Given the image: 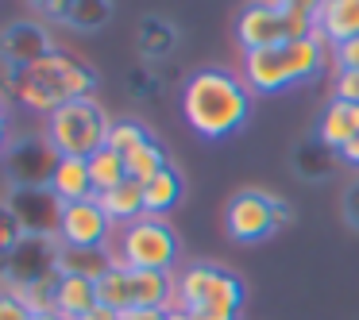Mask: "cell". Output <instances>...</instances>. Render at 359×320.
I'll list each match as a JSON object with an SVG mask.
<instances>
[{
    "label": "cell",
    "instance_id": "7",
    "mask_svg": "<svg viewBox=\"0 0 359 320\" xmlns=\"http://www.w3.org/2000/svg\"><path fill=\"white\" fill-rule=\"evenodd\" d=\"M58 158L62 155L50 147L47 135H24L4 151V174H8L12 189H50Z\"/></svg>",
    "mask_w": 359,
    "mask_h": 320
},
{
    "label": "cell",
    "instance_id": "18",
    "mask_svg": "<svg viewBox=\"0 0 359 320\" xmlns=\"http://www.w3.org/2000/svg\"><path fill=\"white\" fill-rule=\"evenodd\" d=\"M174 297V274L132 270V309H166Z\"/></svg>",
    "mask_w": 359,
    "mask_h": 320
},
{
    "label": "cell",
    "instance_id": "19",
    "mask_svg": "<svg viewBox=\"0 0 359 320\" xmlns=\"http://www.w3.org/2000/svg\"><path fill=\"white\" fill-rule=\"evenodd\" d=\"M89 309H97V281L89 278H58V289H55V312L70 320H81Z\"/></svg>",
    "mask_w": 359,
    "mask_h": 320
},
{
    "label": "cell",
    "instance_id": "23",
    "mask_svg": "<svg viewBox=\"0 0 359 320\" xmlns=\"http://www.w3.org/2000/svg\"><path fill=\"white\" fill-rule=\"evenodd\" d=\"M89 178H93V189L97 197L116 189L120 181H128V162L124 155H116L112 147H101L97 155H89Z\"/></svg>",
    "mask_w": 359,
    "mask_h": 320
},
{
    "label": "cell",
    "instance_id": "34",
    "mask_svg": "<svg viewBox=\"0 0 359 320\" xmlns=\"http://www.w3.org/2000/svg\"><path fill=\"white\" fill-rule=\"evenodd\" d=\"M0 320H32V312H27V305L20 297L0 293Z\"/></svg>",
    "mask_w": 359,
    "mask_h": 320
},
{
    "label": "cell",
    "instance_id": "30",
    "mask_svg": "<svg viewBox=\"0 0 359 320\" xmlns=\"http://www.w3.org/2000/svg\"><path fill=\"white\" fill-rule=\"evenodd\" d=\"M328 55H332V66H336V74H340V70H351V74H359V39L332 43V47H328Z\"/></svg>",
    "mask_w": 359,
    "mask_h": 320
},
{
    "label": "cell",
    "instance_id": "41",
    "mask_svg": "<svg viewBox=\"0 0 359 320\" xmlns=\"http://www.w3.org/2000/svg\"><path fill=\"white\" fill-rule=\"evenodd\" d=\"M166 320H194L186 309H166Z\"/></svg>",
    "mask_w": 359,
    "mask_h": 320
},
{
    "label": "cell",
    "instance_id": "42",
    "mask_svg": "<svg viewBox=\"0 0 359 320\" xmlns=\"http://www.w3.org/2000/svg\"><path fill=\"white\" fill-rule=\"evenodd\" d=\"M32 320H70V316H62V312H43V316H32Z\"/></svg>",
    "mask_w": 359,
    "mask_h": 320
},
{
    "label": "cell",
    "instance_id": "22",
    "mask_svg": "<svg viewBox=\"0 0 359 320\" xmlns=\"http://www.w3.org/2000/svg\"><path fill=\"white\" fill-rule=\"evenodd\" d=\"M140 50H143V58H166V55H174V47H178V27L170 24V20H163V16H143L140 20Z\"/></svg>",
    "mask_w": 359,
    "mask_h": 320
},
{
    "label": "cell",
    "instance_id": "28",
    "mask_svg": "<svg viewBox=\"0 0 359 320\" xmlns=\"http://www.w3.org/2000/svg\"><path fill=\"white\" fill-rule=\"evenodd\" d=\"M112 20V0H78L66 20V27H78V32H97Z\"/></svg>",
    "mask_w": 359,
    "mask_h": 320
},
{
    "label": "cell",
    "instance_id": "4",
    "mask_svg": "<svg viewBox=\"0 0 359 320\" xmlns=\"http://www.w3.org/2000/svg\"><path fill=\"white\" fill-rule=\"evenodd\" d=\"M178 235L166 224V216H140L132 224H120L116 243H112V266L124 270H166L178 266Z\"/></svg>",
    "mask_w": 359,
    "mask_h": 320
},
{
    "label": "cell",
    "instance_id": "11",
    "mask_svg": "<svg viewBox=\"0 0 359 320\" xmlns=\"http://www.w3.org/2000/svg\"><path fill=\"white\" fill-rule=\"evenodd\" d=\"M8 204L16 212L24 235H58V228H62L66 201L55 189H12Z\"/></svg>",
    "mask_w": 359,
    "mask_h": 320
},
{
    "label": "cell",
    "instance_id": "6",
    "mask_svg": "<svg viewBox=\"0 0 359 320\" xmlns=\"http://www.w3.org/2000/svg\"><path fill=\"white\" fill-rule=\"evenodd\" d=\"M58 255H62V239H58V235H24V239L8 251V258H4L0 293L16 297L24 286L58 274Z\"/></svg>",
    "mask_w": 359,
    "mask_h": 320
},
{
    "label": "cell",
    "instance_id": "33",
    "mask_svg": "<svg viewBox=\"0 0 359 320\" xmlns=\"http://www.w3.org/2000/svg\"><path fill=\"white\" fill-rule=\"evenodd\" d=\"M278 8H286V12H294V16H305V20H313L317 24V12L325 8V0H274Z\"/></svg>",
    "mask_w": 359,
    "mask_h": 320
},
{
    "label": "cell",
    "instance_id": "35",
    "mask_svg": "<svg viewBox=\"0 0 359 320\" xmlns=\"http://www.w3.org/2000/svg\"><path fill=\"white\" fill-rule=\"evenodd\" d=\"M344 216H348L351 228H359V181H351L344 189Z\"/></svg>",
    "mask_w": 359,
    "mask_h": 320
},
{
    "label": "cell",
    "instance_id": "13",
    "mask_svg": "<svg viewBox=\"0 0 359 320\" xmlns=\"http://www.w3.org/2000/svg\"><path fill=\"white\" fill-rule=\"evenodd\" d=\"M243 85L259 97L282 93V89H294L286 70V50L282 47H263V50H243V70H240Z\"/></svg>",
    "mask_w": 359,
    "mask_h": 320
},
{
    "label": "cell",
    "instance_id": "40",
    "mask_svg": "<svg viewBox=\"0 0 359 320\" xmlns=\"http://www.w3.org/2000/svg\"><path fill=\"white\" fill-rule=\"evenodd\" d=\"M81 320H120V312H112V309H104V305H97V309H89Z\"/></svg>",
    "mask_w": 359,
    "mask_h": 320
},
{
    "label": "cell",
    "instance_id": "2",
    "mask_svg": "<svg viewBox=\"0 0 359 320\" xmlns=\"http://www.w3.org/2000/svg\"><path fill=\"white\" fill-rule=\"evenodd\" d=\"M12 101H20L35 116H55L62 104L86 101L97 89V74L89 62L74 58L70 50H50L47 58L32 62L27 70H4Z\"/></svg>",
    "mask_w": 359,
    "mask_h": 320
},
{
    "label": "cell",
    "instance_id": "10",
    "mask_svg": "<svg viewBox=\"0 0 359 320\" xmlns=\"http://www.w3.org/2000/svg\"><path fill=\"white\" fill-rule=\"evenodd\" d=\"M50 50H58L55 39L35 20H16V24H8L0 32V66L4 70H27L32 62L47 58Z\"/></svg>",
    "mask_w": 359,
    "mask_h": 320
},
{
    "label": "cell",
    "instance_id": "8",
    "mask_svg": "<svg viewBox=\"0 0 359 320\" xmlns=\"http://www.w3.org/2000/svg\"><path fill=\"white\" fill-rule=\"evenodd\" d=\"M224 228L236 243H259L274 232V197L259 189H243L228 201Z\"/></svg>",
    "mask_w": 359,
    "mask_h": 320
},
{
    "label": "cell",
    "instance_id": "32",
    "mask_svg": "<svg viewBox=\"0 0 359 320\" xmlns=\"http://www.w3.org/2000/svg\"><path fill=\"white\" fill-rule=\"evenodd\" d=\"M332 101L359 104V74H351V70L332 74Z\"/></svg>",
    "mask_w": 359,
    "mask_h": 320
},
{
    "label": "cell",
    "instance_id": "20",
    "mask_svg": "<svg viewBox=\"0 0 359 320\" xmlns=\"http://www.w3.org/2000/svg\"><path fill=\"white\" fill-rule=\"evenodd\" d=\"M101 204H104V212H109L112 224H132V220L147 216V204H143V186L135 178H128V181H120L116 189L101 193Z\"/></svg>",
    "mask_w": 359,
    "mask_h": 320
},
{
    "label": "cell",
    "instance_id": "14",
    "mask_svg": "<svg viewBox=\"0 0 359 320\" xmlns=\"http://www.w3.org/2000/svg\"><path fill=\"white\" fill-rule=\"evenodd\" d=\"M359 135V104L348 101H328L325 112H320V127H317V139L328 143L332 151H340L344 143H351Z\"/></svg>",
    "mask_w": 359,
    "mask_h": 320
},
{
    "label": "cell",
    "instance_id": "5",
    "mask_svg": "<svg viewBox=\"0 0 359 320\" xmlns=\"http://www.w3.org/2000/svg\"><path fill=\"white\" fill-rule=\"evenodd\" d=\"M109 127L112 124L104 120L101 104H97L93 97H86V101H70V104H62L55 116H47V132L43 135H47L50 147L62 158H89L104 147Z\"/></svg>",
    "mask_w": 359,
    "mask_h": 320
},
{
    "label": "cell",
    "instance_id": "29",
    "mask_svg": "<svg viewBox=\"0 0 359 320\" xmlns=\"http://www.w3.org/2000/svg\"><path fill=\"white\" fill-rule=\"evenodd\" d=\"M24 239V228H20L16 212H12L8 201H0V258H8V251Z\"/></svg>",
    "mask_w": 359,
    "mask_h": 320
},
{
    "label": "cell",
    "instance_id": "39",
    "mask_svg": "<svg viewBox=\"0 0 359 320\" xmlns=\"http://www.w3.org/2000/svg\"><path fill=\"white\" fill-rule=\"evenodd\" d=\"M4 151H8V109L0 101V158H4Z\"/></svg>",
    "mask_w": 359,
    "mask_h": 320
},
{
    "label": "cell",
    "instance_id": "43",
    "mask_svg": "<svg viewBox=\"0 0 359 320\" xmlns=\"http://www.w3.org/2000/svg\"><path fill=\"white\" fill-rule=\"evenodd\" d=\"M0 278H4V258H0Z\"/></svg>",
    "mask_w": 359,
    "mask_h": 320
},
{
    "label": "cell",
    "instance_id": "37",
    "mask_svg": "<svg viewBox=\"0 0 359 320\" xmlns=\"http://www.w3.org/2000/svg\"><path fill=\"white\" fill-rule=\"evenodd\" d=\"M290 220H294V209H290L286 201H278V197H274V232H278V228H286Z\"/></svg>",
    "mask_w": 359,
    "mask_h": 320
},
{
    "label": "cell",
    "instance_id": "17",
    "mask_svg": "<svg viewBox=\"0 0 359 320\" xmlns=\"http://www.w3.org/2000/svg\"><path fill=\"white\" fill-rule=\"evenodd\" d=\"M50 189H55L66 204L97 197L93 178H89V158H58V170H55V178H50Z\"/></svg>",
    "mask_w": 359,
    "mask_h": 320
},
{
    "label": "cell",
    "instance_id": "26",
    "mask_svg": "<svg viewBox=\"0 0 359 320\" xmlns=\"http://www.w3.org/2000/svg\"><path fill=\"white\" fill-rule=\"evenodd\" d=\"M124 162H128V178H135L143 186V181H151L155 174H163L166 166H170V158H166V147L158 139H147L140 151H132Z\"/></svg>",
    "mask_w": 359,
    "mask_h": 320
},
{
    "label": "cell",
    "instance_id": "21",
    "mask_svg": "<svg viewBox=\"0 0 359 320\" xmlns=\"http://www.w3.org/2000/svg\"><path fill=\"white\" fill-rule=\"evenodd\" d=\"M182 193H186V181H182V174L174 170V166H166L163 174L143 181V204H147L151 216H166V212L182 201Z\"/></svg>",
    "mask_w": 359,
    "mask_h": 320
},
{
    "label": "cell",
    "instance_id": "3",
    "mask_svg": "<svg viewBox=\"0 0 359 320\" xmlns=\"http://www.w3.org/2000/svg\"><path fill=\"white\" fill-rule=\"evenodd\" d=\"M166 309H186L194 320H240L243 281L217 263H186L174 274V297Z\"/></svg>",
    "mask_w": 359,
    "mask_h": 320
},
{
    "label": "cell",
    "instance_id": "36",
    "mask_svg": "<svg viewBox=\"0 0 359 320\" xmlns=\"http://www.w3.org/2000/svg\"><path fill=\"white\" fill-rule=\"evenodd\" d=\"M120 320H166V309H128Z\"/></svg>",
    "mask_w": 359,
    "mask_h": 320
},
{
    "label": "cell",
    "instance_id": "16",
    "mask_svg": "<svg viewBox=\"0 0 359 320\" xmlns=\"http://www.w3.org/2000/svg\"><path fill=\"white\" fill-rule=\"evenodd\" d=\"M112 270V247H66L62 243V255H58V274L66 278H104Z\"/></svg>",
    "mask_w": 359,
    "mask_h": 320
},
{
    "label": "cell",
    "instance_id": "38",
    "mask_svg": "<svg viewBox=\"0 0 359 320\" xmlns=\"http://www.w3.org/2000/svg\"><path fill=\"white\" fill-rule=\"evenodd\" d=\"M340 162H348V166H355V170H359V135L340 147Z\"/></svg>",
    "mask_w": 359,
    "mask_h": 320
},
{
    "label": "cell",
    "instance_id": "15",
    "mask_svg": "<svg viewBox=\"0 0 359 320\" xmlns=\"http://www.w3.org/2000/svg\"><path fill=\"white\" fill-rule=\"evenodd\" d=\"M317 32L332 43L359 39V0H325V8L317 12Z\"/></svg>",
    "mask_w": 359,
    "mask_h": 320
},
{
    "label": "cell",
    "instance_id": "12",
    "mask_svg": "<svg viewBox=\"0 0 359 320\" xmlns=\"http://www.w3.org/2000/svg\"><path fill=\"white\" fill-rule=\"evenodd\" d=\"M236 39L243 50H263L286 43V16L274 0H251L236 20Z\"/></svg>",
    "mask_w": 359,
    "mask_h": 320
},
{
    "label": "cell",
    "instance_id": "24",
    "mask_svg": "<svg viewBox=\"0 0 359 320\" xmlns=\"http://www.w3.org/2000/svg\"><path fill=\"white\" fill-rule=\"evenodd\" d=\"M336 162H340V151H332L328 143H320V139H309V143L297 147V174L309 178V181L328 178V174L336 170Z\"/></svg>",
    "mask_w": 359,
    "mask_h": 320
},
{
    "label": "cell",
    "instance_id": "27",
    "mask_svg": "<svg viewBox=\"0 0 359 320\" xmlns=\"http://www.w3.org/2000/svg\"><path fill=\"white\" fill-rule=\"evenodd\" d=\"M151 139V132L140 124V120H112L109 127V139H104V147H112L116 155H132V151H140L143 143Z\"/></svg>",
    "mask_w": 359,
    "mask_h": 320
},
{
    "label": "cell",
    "instance_id": "9",
    "mask_svg": "<svg viewBox=\"0 0 359 320\" xmlns=\"http://www.w3.org/2000/svg\"><path fill=\"white\" fill-rule=\"evenodd\" d=\"M112 228L116 224L109 220L101 197H86V201H70L62 209L58 239H62L66 247H109Z\"/></svg>",
    "mask_w": 359,
    "mask_h": 320
},
{
    "label": "cell",
    "instance_id": "25",
    "mask_svg": "<svg viewBox=\"0 0 359 320\" xmlns=\"http://www.w3.org/2000/svg\"><path fill=\"white\" fill-rule=\"evenodd\" d=\"M97 305H104V309H112V312L132 309V270L112 266L104 278H97Z\"/></svg>",
    "mask_w": 359,
    "mask_h": 320
},
{
    "label": "cell",
    "instance_id": "31",
    "mask_svg": "<svg viewBox=\"0 0 359 320\" xmlns=\"http://www.w3.org/2000/svg\"><path fill=\"white\" fill-rule=\"evenodd\" d=\"M74 4H78V0H27V8L32 12H39L43 20H58V24L70 20Z\"/></svg>",
    "mask_w": 359,
    "mask_h": 320
},
{
    "label": "cell",
    "instance_id": "1",
    "mask_svg": "<svg viewBox=\"0 0 359 320\" xmlns=\"http://www.w3.org/2000/svg\"><path fill=\"white\" fill-rule=\"evenodd\" d=\"M182 116L201 139H228L251 120V89L228 70H194L182 81Z\"/></svg>",
    "mask_w": 359,
    "mask_h": 320
}]
</instances>
